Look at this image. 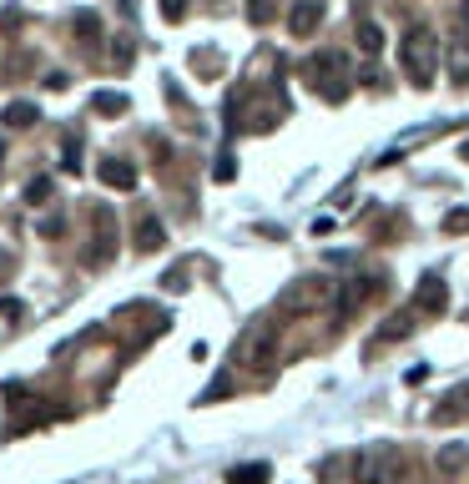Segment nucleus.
Listing matches in <instances>:
<instances>
[{"label": "nucleus", "instance_id": "obj_1", "mask_svg": "<svg viewBox=\"0 0 469 484\" xmlns=\"http://www.w3.org/2000/svg\"><path fill=\"white\" fill-rule=\"evenodd\" d=\"M348 474H354V484H404V454L393 444H363L348 459Z\"/></svg>", "mask_w": 469, "mask_h": 484}, {"label": "nucleus", "instance_id": "obj_2", "mask_svg": "<svg viewBox=\"0 0 469 484\" xmlns=\"http://www.w3.org/2000/svg\"><path fill=\"white\" fill-rule=\"evenodd\" d=\"M399 61H404L409 81L414 86H434V71H439V41L429 26H409V36L399 41Z\"/></svg>", "mask_w": 469, "mask_h": 484}, {"label": "nucleus", "instance_id": "obj_3", "mask_svg": "<svg viewBox=\"0 0 469 484\" xmlns=\"http://www.w3.org/2000/svg\"><path fill=\"white\" fill-rule=\"evenodd\" d=\"M333 293H338V282L329 278H298L288 282L278 293V318H308V313H323L333 308Z\"/></svg>", "mask_w": 469, "mask_h": 484}, {"label": "nucleus", "instance_id": "obj_4", "mask_svg": "<svg viewBox=\"0 0 469 484\" xmlns=\"http://www.w3.org/2000/svg\"><path fill=\"white\" fill-rule=\"evenodd\" d=\"M308 81H313V91H323L329 101H344L348 96V61L338 51H318L308 61Z\"/></svg>", "mask_w": 469, "mask_h": 484}, {"label": "nucleus", "instance_id": "obj_5", "mask_svg": "<svg viewBox=\"0 0 469 484\" xmlns=\"http://www.w3.org/2000/svg\"><path fill=\"white\" fill-rule=\"evenodd\" d=\"M96 248L86 252V267H107L111 258H116V212H111L107 202L96 207V233H91Z\"/></svg>", "mask_w": 469, "mask_h": 484}, {"label": "nucleus", "instance_id": "obj_6", "mask_svg": "<svg viewBox=\"0 0 469 484\" xmlns=\"http://www.w3.org/2000/svg\"><path fill=\"white\" fill-rule=\"evenodd\" d=\"M414 308L429 313V318H439V313L449 308V288H444L439 273H424V278H419V288H414Z\"/></svg>", "mask_w": 469, "mask_h": 484}, {"label": "nucleus", "instance_id": "obj_7", "mask_svg": "<svg viewBox=\"0 0 469 484\" xmlns=\"http://www.w3.org/2000/svg\"><path fill=\"white\" fill-rule=\"evenodd\" d=\"M273 353H278V323H263L258 333L242 338V359L248 363H273Z\"/></svg>", "mask_w": 469, "mask_h": 484}, {"label": "nucleus", "instance_id": "obj_8", "mask_svg": "<svg viewBox=\"0 0 469 484\" xmlns=\"http://www.w3.org/2000/svg\"><path fill=\"white\" fill-rule=\"evenodd\" d=\"M318 26H323V0H298L293 11H288V31H293L298 41H308Z\"/></svg>", "mask_w": 469, "mask_h": 484}, {"label": "nucleus", "instance_id": "obj_9", "mask_svg": "<svg viewBox=\"0 0 469 484\" xmlns=\"http://www.w3.org/2000/svg\"><path fill=\"white\" fill-rule=\"evenodd\" d=\"M96 177H101V182H107L111 192H131V187H137V162L107 156V162H96Z\"/></svg>", "mask_w": 469, "mask_h": 484}, {"label": "nucleus", "instance_id": "obj_10", "mask_svg": "<svg viewBox=\"0 0 469 484\" xmlns=\"http://www.w3.org/2000/svg\"><path fill=\"white\" fill-rule=\"evenodd\" d=\"M162 248H167V227H162V218L147 212V218L137 222V252H162Z\"/></svg>", "mask_w": 469, "mask_h": 484}, {"label": "nucleus", "instance_id": "obj_11", "mask_svg": "<svg viewBox=\"0 0 469 484\" xmlns=\"http://www.w3.org/2000/svg\"><path fill=\"white\" fill-rule=\"evenodd\" d=\"M0 122L11 126V131H31L41 122V111H36V101H11V107L0 111Z\"/></svg>", "mask_w": 469, "mask_h": 484}, {"label": "nucleus", "instance_id": "obj_12", "mask_svg": "<svg viewBox=\"0 0 469 484\" xmlns=\"http://www.w3.org/2000/svg\"><path fill=\"white\" fill-rule=\"evenodd\" d=\"M434 469L439 474H459V469H469V444H439Z\"/></svg>", "mask_w": 469, "mask_h": 484}, {"label": "nucleus", "instance_id": "obj_13", "mask_svg": "<svg viewBox=\"0 0 469 484\" xmlns=\"http://www.w3.org/2000/svg\"><path fill=\"white\" fill-rule=\"evenodd\" d=\"M273 480V469L263 464V459H252V464H233L227 469V484H267Z\"/></svg>", "mask_w": 469, "mask_h": 484}, {"label": "nucleus", "instance_id": "obj_14", "mask_svg": "<svg viewBox=\"0 0 469 484\" xmlns=\"http://www.w3.org/2000/svg\"><path fill=\"white\" fill-rule=\"evenodd\" d=\"M449 81L469 86V41H449Z\"/></svg>", "mask_w": 469, "mask_h": 484}, {"label": "nucleus", "instance_id": "obj_15", "mask_svg": "<svg viewBox=\"0 0 469 484\" xmlns=\"http://www.w3.org/2000/svg\"><path fill=\"white\" fill-rule=\"evenodd\" d=\"M126 107H131V101H126L122 91H96L91 96V111H96V116H122Z\"/></svg>", "mask_w": 469, "mask_h": 484}, {"label": "nucleus", "instance_id": "obj_16", "mask_svg": "<svg viewBox=\"0 0 469 484\" xmlns=\"http://www.w3.org/2000/svg\"><path fill=\"white\" fill-rule=\"evenodd\" d=\"M61 167H66L71 177L86 167V162H81V137H76V131H66V141H61Z\"/></svg>", "mask_w": 469, "mask_h": 484}, {"label": "nucleus", "instance_id": "obj_17", "mask_svg": "<svg viewBox=\"0 0 469 484\" xmlns=\"http://www.w3.org/2000/svg\"><path fill=\"white\" fill-rule=\"evenodd\" d=\"M359 51L363 56H378L384 51V31H378L374 20H359Z\"/></svg>", "mask_w": 469, "mask_h": 484}, {"label": "nucleus", "instance_id": "obj_18", "mask_svg": "<svg viewBox=\"0 0 469 484\" xmlns=\"http://www.w3.org/2000/svg\"><path fill=\"white\" fill-rule=\"evenodd\" d=\"M71 26H76L81 41H96V36H101V20H96V11H76V20H71Z\"/></svg>", "mask_w": 469, "mask_h": 484}, {"label": "nucleus", "instance_id": "obj_19", "mask_svg": "<svg viewBox=\"0 0 469 484\" xmlns=\"http://www.w3.org/2000/svg\"><path fill=\"white\" fill-rule=\"evenodd\" d=\"M273 16H278V0H248V20L252 26H267Z\"/></svg>", "mask_w": 469, "mask_h": 484}, {"label": "nucleus", "instance_id": "obj_20", "mask_svg": "<svg viewBox=\"0 0 469 484\" xmlns=\"http://www.w3.org/2000/svg\"><path fill=\"white\" fill-rule=\"evenodd\" d=\"M51 197V177H36V182H26V202H46Z\"/></svg>", "mask_w": 469, "mask_h": 484}, {"label": "nucleus", "instance_id": "obj_21", "mask_svg": "<svg viewBox=\"0 0 469 484\" xmlns=\"http://www.w3.org/2000/svg\"><path fill=\"white\" fill-rule=\"evenodd\" d=\"M444 233H469V207H454L444 218Z\"/></svg>", "mask_w": 469, "mask_h": 484}, {"label": "nucleus", "instance_id": "obj_22", "mask_svg": "<svg viewBox=\"0 0 469 484\" xmlns=\"http://www.w3.org/2000/svg\"><path fill=\"white\" fill-rule=\"evenodd\" d=\"M212 177H218V182H233V177H237V167H233V156H227V152L212 162Z\"/></svg>", "mask_w": 469, "mask_h": 484}, {"label": "nucleus", "instance_id": "obj_23", "mask_svg": "<svg viewBox=\"0 0 469 484\" xmlns=\"http://www.w3.org/2000/svg\"><path fill=\"white\" fill-rule=\"evenodd\" d=\"M404 333H409V318L399 313V318H389V329L378 333V338H404Z\"/></svg>", "mask_w": 469, "mask_h": 484}, {"label": "nucleus", "instance_id": "obj_24", "mask_svg": "<svg viewBox=\"0 0 469 484\" xmlns=\"http://www.w3.org/2000/svg\"><path fill=\"white\" fill-rule=\"evenodd\" d=\"M162 16H167V20H182V16H187V0H162Z\"/></svg>", "mask_w": 469, "mask_h": 484}, {"label": "nucleus", "instance_id": "obj_25", "mask_svg": "<svg viewBox=\"0 0 469 484\" xmlns=\"http://www.w3.org/2000/svg\"><path fill=\"white\" fill-rule=\"evenodd\" d=\"M20 313H26L20 308V298H0V318H20Z\"/></svg>", "mask_w": 469, "mask_h": 484}, {"label": "nucleus", "instance_id": "obj_26", "mask_svg": "<svg viewBox=\"0 0 469 484\" xmlns=\"http://www.w3.org/2000/svg\"><path fill=\"white\" fill-rule=\"evenodd\" d=\"M111 56H116V66H126V61H131V41H126V36H122V41H116V51H111Z\"/></svg>", "mask_w": 469, "mask_h": 484}, {"label": "nucleus", "instance_id": "obj_27", "mask_svg": "<svg viewBox=\"0 0 469 484\" xmlns=\"http://www.w3.org/2000/svg\"><path fill=\"white\" fill-rule=\"evenodd\" d=\"M459 20H465V31H469V0H465V5H459Z\"/></svg>", "mask_w": 469, "mask_h": 484}, {"label": "nucleus", "instance_id": "obj_28", "mask_svg": "<svg viewBox=\"0 0 469 484\" xmlns=\"http://www.w3.org/2000/svg\"><path fill=\"white\" fill-rule=\"evenodd\" d=\"M465 162H469V141H465Z\"/></svg>", "mask_w": 469, "mask_h": 484}]
</instances>
